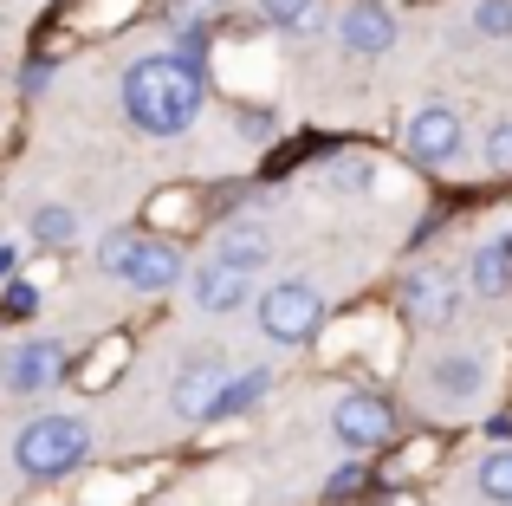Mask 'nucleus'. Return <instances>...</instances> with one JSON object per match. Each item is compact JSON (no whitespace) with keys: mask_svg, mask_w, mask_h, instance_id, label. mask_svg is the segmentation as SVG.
Here are the masks:
<instances>
[{"mask_svg":"<svg viewBox=\"0 0 512 506\" xmlns=\"http://www.w3.org/2000/svg\"><path fill=\"white\" fill-rule=\"evenodd\" d=\"M59 377H65V344L59 338H26V344H13V351L0 357V383H7L13 396H39Z\"/></svg>","mask_w":512,"mask_h":506,"instance_id":"6","label":"nucleus"},{"mask_svg":"<svg viewBox=\"0 0 512 506\" xmlns=\"http://www.w3.org/2000/svg\"><path fill=\"white\" fill-rule=\"evenodd\" d=\"M428 390L441 396V403H467V396L487 390V357L480 351H448L435 357V370H428Z\"/></svg>","mask_w":512,"mask_h":506,"instance_id":"11","label":"nucleus"},{"mask_svg":"<svg viewBox=\"0 0 512 506\" xmlns=\"http://www.w3.org/2000/svg\"><path fill=\"white\" fill-rule=\"evenodd\" d=\"M338 46L357 52V59H383V52L396 46V13L376 7V0H350L338 13Z\"/></svg>","mask_w":512,"mask_h":506,"instance_id":"10","label":"nucleus"},{"mask_svg":"<svg viewBox=\"0 0 512 506\" xmlns=\"http://www.w3.org/2000/svg\"><path fill=\"white\" fill-rule=\"evenodd\" d=\"M33 241H39V247H72V241H78V215H72L65 202L33 208Z\"/></svg>","mask_w":512,"mask_h":506,"instance_id":"16","label":"nucleus"},{"mask_svg":"<svg viewBox=\"0 0 512 506\" xmlns=\"http://www.w3.org/2000/svg\"><path fill=\"white\" fill-rule=\"evenodd\" d=\"M201 104H208V78L188 59H175V52H150V59H137L124 72V117L143 137L169 143V137H182V130H195Z\"/></svg>","mask_w":512,"mask_h":506,"instance_id":"1","label":"nucleus"},{"mask_svg":"<svg viewBox=\"0 0 512 506\" xmlns=\"http://www.w3.org/2000/svg\"><path fill=\"white\" fill-rule=\"evenodd\" d=\"M46 85H52V59H33L20 72V91H46Z\"/></svg>","mask_w":512,"mask_h":506,"instance_id":"26","label":"nucleus"},{"mask_svg":"<svg viewBox=\"0 0 512 506\" xmlns=\"http://www.w3.org/2000/svg\"><path fill=\"white\" fill-rule=\"evenodd\" d=\"M273 390V370H227V383H221V396H214V409H208V422H234V416H247L260 396Z\"/></svg>","mask_w":512,"mask_h":506,"instance_id":"13","label":"nucleus"},{"mask_svg":"<svg viewBox=\"0 0 512 506\" xmlns=\"http://www.w3.org/2000/svg\"><path fill=\"white\" fill-rule=\"evenodd\" d=\"M13 260H20V253H13V247H0V286L13 279Z\"/></svg>","mask_w":512,"mask_h":506,"instance_id":"27","label":"nucleus"},{"mask_svg":"<svg viewBox=\"0 0 512 506\" xmlns=\"http://www.w3.org/2000/svg\"><path fill=\"white\" fill-rule=\"evenodd\" d=\"M402 312H409L415 325H454V312H461L454 273H441V266H415V273L402 279Z\"/></svg>","mask_w":512,"mask_h":506,"instance_id":"9","label":"nucleus"},{"mask_svg":"<svg viewBox=\"0 0 512 506\" xmlns=\"http://www.w3.org/2000/svg\"><path fill=\"white\" fill-rule=\"evenodd\" d=\"M214 253H227L234 266H247V273H260V266L273 260V241H266L260 228H227V241L214 247Z\"/></svg>","mask_w":512,"mask_h":506,"instance_id":"17","label":"nucleus"},{"mask_svg":"<svg viewBox=\"0 0 512 506\" xmlns=\"http://www.w3.org/2000/svg\"><path fill=\"white\" fill-rule=\"evenodd\" d=\"M331 189L363 195L370 189V156H338V163H331Z\"/></svg>","mask_w":512,"mask_h":506,"instance_id":"21","label":"nucleus"},{"mask_svg":"<svg viewBox=\"0 0 512 506\" xmlns=\"http://www.w3.org/2000/svg\"><path fill=\"white\" fill-rule=\"evenodd\" d=\"M474 33L512 39V0H480V7H474Z\"/></svg>","mask_w":512,"mask_h":506,"instance_id":"20","label":"nucleus"},{"mask_svg":"<svg viewBox=\"0 0 512 506\" xmlns=\"http://www.w3.org/2000/svg\"><path fill=\"white\" fill-rule=\"evenodd\" d=\"M169 13H175V26H208L214 0H169Z\"/></svg>","mask_w":512,"mask_h":506,"instance_id":"25","label":"nucleus"},{"mask_svg":"<svg viewBox=\"0 0 512 506\" xmlns=\"http://www.w3.org/2000/svg\"><path fill=\"white\" fill-rule=\"evenodd\" d=\"M474 292L480 299H506L512 292V234H500V241H487L474 253Z\"/></svg>","mask_w":512,"mask_h":506,"instance_id":"14","label":"nucleus"},{"mask_svg":"<svg viewBox=\"0 0 512 506\" xmlns=\"http://www.w3.org/2000/svg\"><path fill=\"white\" fill-rule=\"evenodd\" d=\"M312 13H318V0H260V20L266 26H312Z\"/></svg>","mask_w":512,"mask_h":506,"instance_id":"19","label":"nucleus"},{"mask_svg":"<svg viewBox=\"0 0 512 506\" xmlns=\"http://www.w3.org/2000/svg\"><path fill=\"white\" fill-rule=\"evenodd\" d=\"M344 494H363V468L357 461H344V468L325 481V500H344Z\"/></svg>","mask_w":512,"mask_h":506,"instance_id":"24","label":"nucleus"},{"mask_svg":"<svg viewBox=\"0 0 512 506\" xmlns=\"http://www.w3.org/2000/svg\"><path fill=\"white\" fill-rule=\"evenodd\" d=\"M402 150H409V163H422V169H454L461 150H467L461 111H454V104H422V111L402 124Z\"/></svg>","mask_w":512,"mask_h":506,"instance_id":"4","label":"nucleus"},{"mask_svg":"<svg viewBox=\"0 0 512 506\" xmlns=\"http://www.w3.org/2000/svg\"><path fill=\"white\" fill-rule=\"evenodd\" d=\"M85 455H91V429L78 416H33L13 435V468L26 481H65Z\"/></svg>","mask_w":512,"mask_h":506,"instance_id":"2","label":"nucleus"},{"mask_svg":"<svg viewBox=\"0 0 512 506\" xmlns=\"http://www.w3.org/2000/svg\"><path fill=\"white\" fill-rule=\"evenodd\" d=\"M474 487H480V500L512 506V448H493V455L480 461V468H474Z\"/></svg>","mask_w":512,"mask_h":506,"instance_id":"15","label":"nucleus"},{"mask_svg":"<svg viewBox=\"0 0 512 506\" xmlns=\"http://www.w3.org/2000/svg\"><path fill=\"white\" fill-rule=\"evenodd\" d=\"M130 247H137V234H130V228L104 234V241H98V273H104V279H124V266H130Z\"/></svg>","mask_w":512,"mask_h":506,"instance_id":"18","label":"nucleus"},{"mask_svg":"<svg viewBox=\"0 0 512 506\" xmlns=\"http://www.w3.org/2000/svg\"><path fill=\"white\" fill-rule=\"evenodd\" d=\"M221 383H227V364L214 351H201V357H188L182 370H175V390H169V409L182 422H208V409H214V396H221Z\"/></svg>","mask_w":512,"mask_h":506,"instance_id":"8","label":"nucleus"},{"mask_svg":"<svg viewBox=\"0 0 512 506\" xmlns=\"http://www.w3.org/2000/svg\"><path fill=\"white\" fill-rule=\"evenodd\" d=\"M247 292H253V273H247V266H234L227 253L201 260L195 279H188V299H195V312H208V318L240 312V305H247Z\"/></svg>","mask_w":512,"mask_h":506,"instance_id":"7","label":"nucleus"},{"mask_svg":"<svg viewBox=\"0 0 512 506\" xmlns=\"http://www.w3.org/2000/svg\"><path fill=\"white\" fill-rule=\"evenodd\" d=\"M487 169H500V176H512V117H500V124L487 130Z\"/></svg>","mask_w":512,"mask_h":506,"instance_id":"22","label":"nucleus"},{"mask_svg":"<svg viewBox=\"0 0 512 506\" xmlns=\"http://www.w3.org/2000/svg\"><path fill=\"white\" fill-rule=\"evenodd\" d=\"M389 429H396V409H389L376 390H344L338 403H331V435H338V448H350V455L383 448Z\"/></svg>","mask_w":512,"mask_h":506,"instance_id":"5","label":"nucleus"},{"mask_svg":"<svg viewBox=\"0 0 512 506\" xmlns=\"http://www.w3.org/2000/svg\"><path fill=\"white\" fill-rule=\"evenodd\" d=\"M175 279H182V253H175L169 241H143V234H137L130 266H124V286H137V292H169Z\"/></svg>","mask_w":512,"mask_h":506,"instance_id":"12","label":"nucleus"},{"mask_svg":"<svg viewBox=\"0 0 512 506\" xmlns=\"http://www.w3.org/2000/svg\"><path fill=\"white\" fill-rule=\"evenodd\" d=\"M260 331L273 344H312L325 331V292L312 279H279L260 292Z\"/></svg>","mask_w":512,"mask_h":506,"instance_id":"3","label":"nucleus"},{"mask_svg":"<svg viewBox=\"0 0 512 506\" xmlns=\"http://www.w3.org/2000/svg\"><path fill=\"white\" fill-rule=\"evenodd\" d=\"M39 312V292L20 286V279H7V299H0V318H33Z\"/></svg>","mask_w":512,"mask_h":506,"instance_id":"23","label":"nucleus"}]
</instances>
